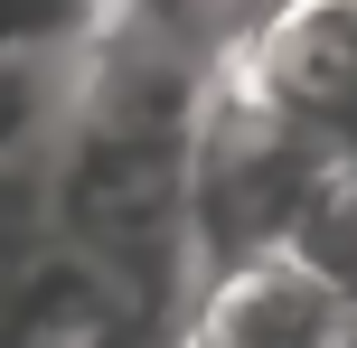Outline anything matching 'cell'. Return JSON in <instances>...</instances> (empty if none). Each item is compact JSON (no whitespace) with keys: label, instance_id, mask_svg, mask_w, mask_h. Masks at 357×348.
Masks as SVG:
<instances>
[{"label":"cell","instance_id":"1","mask_svg":"<svg viewBox=\"0 0 357 348\" xmlns=\"http://www.w3.org/2000/svg\"><path fill=\"white\" fill-rule=\"evenodd\" d=\"M320 179H329V160L301 142L291 113H273V104L226 113L216 142L188 169V245L216 273H245V264H264V255L291 245V217L310 207Z\"/></svg>","mask_w":357,"mask_h":348},{"label":"cell","instance_id":"2","mask_svg":"<svg viewBox=\"0 0 357 348\" xmlns=\"http://www.w3.org/2000/svg\"><path fill=\"white\" fill-rule=\"evenodd\" d=\"M339 320H348V301L329 282H310L291 255H264L245 273L207 282V301H197L178 348H329Z\"/></svg>","mask_w":357,"mask_h":348},{"label":"cell","instance_id":"3","mask_svg":"<svg viewBox=\"0 0 357 348\" xmlns=\"http://www.w3.org/2000/svg\"><path fill=\"white\" fill-rule=\"evenodd\" d=\"M151 320L132 311L123 292H104L94 273H38L29 282V301H19V320H10V348H142Z\"/></svg>","mask_w":357,"mask_h":348},{"label":"cell","instance_id":"4","mask_svg":"<svg viewBox=\"0 0 357 348\" xmlns=\"http://www.w3.org/2000/svg\"><path fill=\"white\" fill-rule=\"evenodd\" d=\"M282 255L357 311V188L348 179H320V188H310V207L291 217V245H282Z\"/></svg>","mask_w":357,"mask_h":348},{"label":"cell","instance_id":"5","mask_svg":"<svg viewBox=\"0 0 357 348\" xmlns=\"http://www.w3.org/2000/svg\"><path fill=\"white\" fill-rule=\"evenodd\" d=\"M29 123H38V85H29L19 66H0V151H10Z\"/></svg>","mask_w":357,"mask_h":348},{"label":"cell","instance_id":"6","mask_svg":"<svg viewBox=\"0 0 357 348\" xmlns=\"http://www.w3.org/2000/svg\"><path fill=\"white\" fill-rule=\"evenodd\" d=\"M56 19H66V0H0V47H10V38L56 29Z\"/></svg>","mask_w":357,"mask_h":348}]
</instances>
